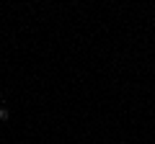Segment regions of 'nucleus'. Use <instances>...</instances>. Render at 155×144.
<instances>
[{
    "mask_svg": "<svg viewBox=\"0 0 155 144\" xmlns=\"http://www.w3.org/2000/svg\"><path fill=\"white\" fill-rule=\"evenodd\" d=\"M8 118H11V111L8 108H0V121H8Z\"/></svg>",
    "mask_w": 155,
    "mask_h": 144,
    "instance_id": "obj_1",
    "label": "nucleus"
},
{
    "mask_svg": "<svg viewBox=\"0 0 155 144\" xmlns=\"http://www.w3.org/2000/svg\"><path fill=\"white\" fill-rule=\"evenodd\" d=\"M0 98H3V90H0Z\"/></svg>",
    "mask_w": 155,
    "mask_h": 144,
    "instance_id": "obj_2",
    "label": "nucleus"
}]
</instances>
